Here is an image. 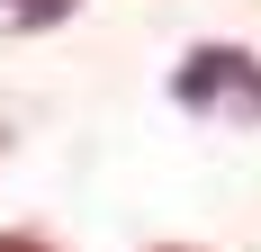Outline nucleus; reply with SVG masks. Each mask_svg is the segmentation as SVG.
<instances>
[{
	"mask_svg": "<svg viewBox=\"0 0 261 252\" xmlns=\"http://www.w3.org/2000/svg\"><path fill=\"white\" fill-rule=\"evenodd\" d=\"M0 252H54V243H36V234H0Z\"/></svg>",
	"mask_w": 261,
	"mask_h": 252,
	"instance_id": "7ed1b4c3",
	"label": "nucleus"
},
{
	"mask_svg": "<svg viewBox=\"0 0 261 252\" xmlns=\"http://www.w3.org/2000/svg\"><path fill=\"white\" fill-rule=\"evenodd\" d=\"M171 99H180L189 117H243V126H261V54H243V45H189L180 72H171Z\"/></svg>",
	"mask_w": 261,
	"mask_h": 252,
	"instance_id": "f257e3e1",
	"label": "nucleus"
},
{
	"mask_svg": "<svg viewBox=\"0 0 261 252\" xmlns=\"http://www.w3.org/2000/svg\"><path fill=\"white\" fill-rule=\"evenodd\" d=\"M0 9H9V18H18V27H54V18H63V9H72V0H0Z\"/></svg>",
	"mask_w": 261,
	"mask_h": 252,
	"instance_id": "f03ea898",
	"label": "nucleus"
},
{
	"mask_svg": "<svg viewBox=\"0 0 261 252\" xmlns=\"http://www.w3.org/2000/svg\"><path fill=\"white\" fill-rule=\"evenodd\" d=\"M162 252H198V243H162Z\"/></svg>",
	"mask_w": 261,
	"mask_h": 252,
	"instance_id": "20e7f679",
	"label": "nucleus"
}]
</instances>
